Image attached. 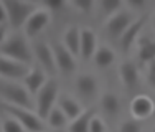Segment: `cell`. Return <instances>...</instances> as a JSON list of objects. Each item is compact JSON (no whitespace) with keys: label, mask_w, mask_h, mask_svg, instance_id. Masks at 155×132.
Here are the masks:
<instances>
[{"label":"cell","mask_w":155,"mask_h":132,"mask_svg":"<svg viewBox=\"0 0 155 132\" xmlns=\"http://www.w3.org/2000/svg\"><path fill=\"white\" fill-rule=\"evenodd\" d=\"M0 54L3 56L13 58V60L25 63L28 66H31L33 61V53L28 46V41L23 35H10L5 38V41L0 45Z\"/></svg>","instance_id":"obj_1"},{"label":"cell","mask_w":155,"mask_h":132,"mask_svg":"<svg viewBox=\"0 0 155 132\" xmlns=\"http://www.w3.org/2000/svg\"><path fill=\"white\" fill-rule=\"evenodd\" d=\"M2 109L5 111V114L13 116L21 126L27 129V132H41L46 130L45 120L41 119L36 112H33L31 109L28 107H21V106L17 104H10V102H0Z\"/></svg>","instance_id":"obj_2"},{"label":"cell","mask_w":155,"mask_h":132,"mask_svg":"<svg viewBox=\"0 0 155 132\" xmlns=\"http://www.w3.org/2000/svg\"><path fill=\"white\" fill-rule=\"evenodd\" d=\"M7 8V17L12 28H20L27 23L30 15L36 10V5L28 0H3Z\"/></svg>","instance_id":"obj_3"},{"label":"cell","mask_w":155,"mask_h":132,"mask_svg":"<svg viewBox=\"0 0 155 132\" xmlns=\"http://www.w3.org/2000/svg\"><path fill=\"white\" fill-rule=\"evenodd\" d=\"M58 93H60V86H58V81L53 78L48 79L45 86L38 91V94H36V114L41 119H46L50 111L54 107Z\"/></svg>","instance_id":"obj_4"},{"label":"cell","mask_w":155,"mask_h":132,"mask_svg":"<svg viewBox=\"0 0 155 132\" xmlns=\"http://www.w3.org/2000/svg\"><path fill=\"white\" fill-rule=\"evenodd\" d=\"M0 97L3 99V102H10V104L31 109V94L21 84L7 83L0 79Z\"/></svg>","instance_id":"obj_5"},{"label":"cell","mask_w":155,"mask_h":132,"mask_svg":"<svg viewBox=\"0 0 155 132\" xmlns=\"http://www.w3.org/2000/svg\"><path fill=\"white\" fill-rule=\"evenodd\" d=\"M134 21V17H132L130 12H125V10H119L117 13L110 15L106 21V31L110 38L119 40L122 36V33L130 27V23Z\"/></svg>","instance_id":"obj_6"},{"label":"cell","mask_w":155,"mask_h":132,"mask_svg":"<svg viewBox=\"0 0 155 132\" xmlns=\"http://www.w3.org/2000/svg\"><path fill=\"white\" fill-rule=\"evenodd\" d=\"M51 21V13L50 10L45 8H36L35 12L30 15V18L27 20V23L23 25L25 28V36L28 38H35L38 33H41L48 27V23Z\"/></svg>","instance_id":"obj_7"},{"label":"cell","mask_w":155,"mask_h":132,"mask_svg":"<svg viewBox=\"0 0 155 132\" xmlns=\"http://www.w3.org/2000/svg\"><path fill=\"white\" fill-rule=\"evenodd\" d=\"M31 66L20 63L13 58L3 56L0 54V76L2 78H10V79H23L27 73L30 71Z\"/></svg>","instance_id":"obj_8"},{"label":"cell","mask_w":155,"mask_h":132,"mask_svg":"<svg viewBox=\"0 0 155 132\" xmlns=\"http://www.w3.org/2000/svg\"><path fill=\"white\" fill-rule=\"evenodd\" d=\"M33 53H35L36 60H38L40 66L48 73V74H54L56 73V61H54V53L51 45H48L45 41H38L33 46Z\"/></svg>","instance_id":"obj_9"},{"label":"cell","mask_w":155,"mask_h":132,"mask_svg":"<svg viewBox=\"0 0 155 132\" xmlns=\"http://www.w3.org/2000/svg\"><path fill=\"white\" fill-rule=\"evenodd\" d=\"M54 53V61H56V68L60 69L61 73L64 74H69V73L74 71L76 68V60H74V54L71 53L64 45L61 43H53L51 45Z\"/></svg>","instance_id":"obj_10"},{"label":"cell","mask_w":155,"mask_h":132,"mask_svg":"<svg viewBox=\"0 0 155 132\" xmlns=\"http://www.w3.org/2000/svg\"><path fill=\"white\" fill-rule=\"evenodd\" d=\"M130 114L134 119H147L152 114H155V102L145 94H139L132 99L130 102Z\"/></svg>","instance_id":"obj_11"},{"label":"cell","mask_w":155,"mask_h":132,"mask_svg":"<svg viewBox=\"0 0 155 132\" xmlns=\"http://www.w3.org/2000/svg\"><path fill=\"white\" fill-rule=\"evenodd\" d=\"M48 73L41 66H31L30 71L27 73V76L23 78V86L30 91V94H38V91L45 86V83L48 81L46 78Z\"/></svg>","instance_id":"obj_12"},{"label":"cell","mask_w":155,"mask_h":132,"mask_svg":"<svg viewBox=\"0 0 155 132\" xmlns=\"http://www.w3.org/2000/svg\"><path fill=\"white\" fill-rule=\"evenodd\" d=\"M143 25H145V17H139V18H135V20L130 23V27L122 33V36L119 38V43H120V48H122L124 51H129L132 48V45L137 41L139 33L142 31Z\"/></svg>","instance_id":"obj_13"},{"label":"cell","mask_w":155,"mask_h":132,"mask_svg":"<svg viewBox=\"0 0 155 132\" xmlns=\"http://www.w3.org/2000/svg\"><path fill=\"white\" fill-rule=\"evenodd\" d=\"M97 48V38L96 33L91 28H83L81 30V48H79V56L83 60H91L94 56V51Z\"/></svg>","instance_id":"obj_14"},{"label":"cell","mask_w":155,"mask_h":132,"mask_svg":"<svg viewBox=\"0 0 155 132\" xmlns=\"http://www.w3.org/2000/svg\"><path fill=\"white\" fill-rule=\"evenodd\" d=\"M119 76H120V81L129 91L135 89L139 84V71L135 68L134 63L130 61H124L122 64L119 66Z\"/></svg>","instance_id":"obj_15"},{"label":"cell","mask_w":155,"mask_h":132,"mask_svg":"<svg viewBox=\"0 0 155 132\" xmlns=\"http://www.w3.org/2000/svg\"><path fill=\"white\" fill-rule=\"evenodd\" d=\"M96 114L93 109H84L76 119L69 120L68 124V132H89V124Z\"/></svg>","instance_id":"obj_16"},{"label":"cell","mask_w":155,"mask_h":132,"mask_svg":"<svg viewBox=\"0 0 155 132\" xmlns=\"http://www.w3.org/2000/svg\"><path fill=\"white\" fill-rule=\"evenodd\" d=\"M76 89L86 97H93L97 91V83L93 74H79L76 79Z\"/></svg>","instance_id":"obj_17"},{"label":"cell","mask_w":155,"mask_h":132,"mask_svg":"<svg viewBox=\"0 0 155 132\" xmlns=\"http://www.w3.org/2000/svg\"><path fill=\"white\" fill-rule=\"evenodd\" d=\"M63 45L66 46L73 54H79V48H81V30L78 27H69L68 30L64 31V36H63Z\"/></svg>","instance_id":"obj_18"},{"label":"cell","mask_w":155,"mask_h":132,"mask_svg":"<svg viewBox=\"0 0 155 132\" xmlns=\"http://www.w3.org/2000/svg\"><path fill=\"white\" fill-rule=\"evenodd\" d=\"M58 106L61 107V111L66 114L69 120L76 119L78 116L83 112V107H81V104L76 101V99L69 97V96H60L58 97Z\"/></svg>","instance_id":"obj_19"},{"label":"cell","mask_w":155,"mask_h":132,"mask_svg":"<svg viewBox=\"0 0 155 132\" xmlns=\"http://www.w3.org/2000/svg\"><path fill=\"white\" fill-rule=\"evenodd\" d=\"M93 60H94L96 66H99V68H107V66H110L116 61V53H114L112 48H109L106 45H101L96 48Z\"/></svg>","instance_id":"obj_20"},{"label":"cell","mask_w":155,"mask_h":132,"mask_svg":"<svg viewBox=\"0 0 155 132\" xmlns=\"http://www.w3.org/2000/svg\"><path fill=\"white\" fill-rule=\"evenodd\" d=\"M137 46H139V58L142 63H150V61L155 60V40L139 36Z\"/></svg>","instance_id":"obj_21"},{"label":"cell","mask_w":155,"mask_h":132,"mask_svg":"<svg viewBox=\"0 0 155 132\" xmlns=\"http://www.w3.org/2000/svg\"><path fill=\"white\" fill-rule=\"evenodd\" d=\"M46 119H48V126H50L51 129H56V130L63 129V127L68 126V122H69V119L66 117L64 112L61 111L60 106H54L50 111V114H48Z\"/></svg>","instance_id":"obj_22"},{"label":"cell","mask_w":155,"mask_h":132,"mask_svg":"<svg viewBox=\"0 0 155 132\" xmlns=\"http://www.w3.org/2000/svg\"><path fill=\"white\" fill-rule=\"evenodd\" d=\"M101 107L106 114L109 116H116L120 109V101L117 97V94L114 93H106L101 96Z\"/></svg>","instance_id":"obj_23"},{"label":"cell","mask_w":155,"mask_h":132,"mask_svg":"<svg viewBox=\"0 0 155 132\" xmlns=\"http://www.w3.org/2000/svg\"><path fill=\"white\" fill-rule=\"evenodd\" d=\"M2 132H27V129H25L13 116L7 114V117L2 122Z\"/></svg>","instance_id":"obj_24"},{"label":"cell","mask_w":155,"mask_h":132,"mask_svg":"<svg viewBox=\"0 0 155 132\" xmlns=\"http://www.w3.org/2000/svg\"><path fill=\"white\" fill-rule=\"evenodd\" d=\"M99 5H101V10L104 15H114L120 10L122 7V0H99Z\"/></svg>","instance_id":"obj_25"},{"label":"cell","mask_w":155,"mask_h":132,"mask_svg":"<svg viewBox=\"0 0 155 132\" xmlns=\"http://www.w3.org/2000/svg\"><path fill=\"white\" fill-rule=\"evenodd\" d=\"M119 132H142V126L139 119H129L119 126Z\"/></svg>","instance_id":"obj_26"},{"label":"cell","mask_w":155,"mask_h":132,"mask_svg":"<svg viewBox=\"0 0 155 132\" xmlns=\"http://www.w3.org/2000/svg\"><path fill=\"white\" fill-rule=\"evenodd\" d=\"M71 3H73V7H74V8L79 10V12L91 13V12H93V8H94L96 0H71Z\"/></svg>","instance_id":"obj_27"},{"label":"cell","mask_w":155,"mask_h":132,"mask_svg":"<svg viewBox=\"0 0 155 132\" xmlns=\"http://www.w3.org/2000/svg\"><path fill=\"white\" fill-rule=\"evenodd\" d=\"M89 132H106V122L101 117L94 116L89 124Z\"/></svg>","instance_id":"obj_28"},{"label":"cell","mask_w":155,"mask_h":132,"mask_svg":"<svg viewBox=\"0 0 155 132\" xmlns=\"http://www.w3.org/2000/svg\"><path fill=\"white\" fill-rule=\"evenodd\" d=\"M43 5L46 7V10L50 12H54V10H61L64 7V2L66 0H41Z\"/></svg>","instance_id":"obj_29"},{"label":"cell","mask_w":155,"mask_h":132,"mask_svg":"<svg viewBox=\"0 0 155 132\" xmlns=\"http://www.w3.org/2000/svg\"><path fill=\"white\" fill-rule=\"evenodd\" d=\"M149 64L150 66H149V74H147V78H149V84H150V86L155 87V60L150 61Z\"/></svg>","instance_id":"obj_30"},{"label":"cell","mask_w":155,"mask_h":132,"mask_svg":"<svg viewBox=\"0 0 155 132\" xmlns=\"http://www.w3.org/2000/svg\"><path fill=\"white\" fill-rule=\"evenodd\" d=\"M5 21H8V17H7V8L3 0H0V25H5Z\"/></svg>","instance_id":"obj_31"},{"label":"cell","mask_w":155,"mask_h":132,"mask_svg":"<svg viewBox=\"0 0 155 132\" xmlns=\"http://www.w3.org/2000/svg\"><path fill=\"white\" fill-rule=\"evenodd\" d=\"M125 2H127L129 7H132V8L139 10V8H142V7L147 3V0H125Z\"/></svg>","instance_id":"obj_32"},{"label":"cell","mask_w":155,"mask_h":132,"mask_svg":"<svg viewBox=\"0 0 155 132\" xmlns=\"http://www.w3.org/2000/svg\"><path fill=\"white\" fill-rule=\"evenodd\" d=\"M7 38V30H5V25H0V45L5 41Z\"/></svg>","instance_id":"obj_33"},{"label":"cell","mask_w":155,"mask_h":132,"mask_svg":"<svg viewBox=\"0 0 155 132\" xmlns=\"http://www.w3.org/2000/svg\"><path fill=\"white\" fill-rule=\"evenodd\" d=\"M41 132H60V130H56V129H46V130H41Z\"/></svg>","instance_id":"obj_34"},{"label":"cell","mask_w":155,"mask_h":132,"mask_svg":"<svg viewBox=\"0 0 155 132\" xmlns=\"http://www.w3.org/2000/svg\"><path fill=\"white\" fill-rule=\"evenodd\" d=\"M153 27H155V18H153Z\"/></svg>","instance_id":"obj_35"},{"label":"cell","mask_w":155,"mask_h":132,"mask_svg":"<svg viewBox=\"0 0 155 132\" xmlns=\"http://www.w3.org/2000/svg\"><path fill=\"white\" fill-rule=\"evenodd\" d=\"M153 102H155V99H153Z\"/></svg>","instance_id":"obj_36"},{"label":"cell","mask_w":155,"mask_h":132,"mask_svg":"<svg viewBox=\"0 0 155 132\" xmlns=\"http://www.w3.org/2000/svg\"><path fill=\"white\" fill-rule=\"evenodd\" d=\"M153 132H155V129H153Z\"/></svg>","instance_id":"obj_37"},{"label":"cell","mask_w":155,"mask_h":132,"mask_svg":"<svg viewBox=\"0 0 155 132\" xmlns=\"http://www.w3.org/2000/svg\"><path fill=\"white\" fill-rule=\"evenodd\" d=\"M0 132H2V130H0Z\"/></svg>","instance_id":"obj_38"}]
</instances>
